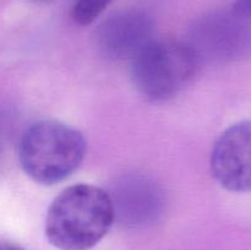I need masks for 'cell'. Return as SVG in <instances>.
<instances>
[{
	"instance_id": "obj_1",
	"label": "cell",
	"mask_w": 251,
	"mask_h": 250,
	"mask_svg": "<svg viewBox=\"0 0 251 250\" xmlns=\"http://www.w3.org/2000/svg\"><path fill=\"white\" fill-rule=\"evenodd\" d=\"M109 194L90 184L64 189L50 203L46 237L59 250H90L107 235L114 223Z\"/></svg>"
},
{
	"instance_id": "obj_2",
	"label": "cell",
	"mask_w": 251,
	"mask_h": 250,
	"mask_svg": "<svg viewBox=\"0 0 251 250\" xmlns=\"http://www.w3.org/2000/svg\"><path fill=\"white\" fill-rule=\"evenodd\" d=\"M87 144L75 127L59 120H41L22 134L19 159L36 183L53 185L68 179L82 163Z\"/></svg>"
},
{
	"instance_id": "obj_3",
	"label": "cell",
	"mask_w": 251,
	"mask_h": 250,
	"mask_svg": "<svg viewBox=\"0 0 251 250\" xmlns=\"http://www.w3.org/2000/svg\"><path fill=\"white\" fill-rule=\"evenodd\" d=\"M198 64L189 46L153 39L131 60L132 82L146 100L163 102L189 82Z\"/></svg>"
},
{
	"instance_id": "obj_4",
	"label": "cell",
	"mask_w": 251,
	"mask_h": 250,
	"mask_svg": "<svg viewBox=\"0 0 251 250\" xmlns=\"http://www.w3.org/2000/svg\"><path fill=\"white\" fill-rule=\"evenodd\" d=\"M213 178L232 193L251 191V120L235 123L213 145L210 159Z\"/></svg>"
},
{
	"instance_id": "obj_5",
	"label": "cell",
	"mask_w": 251,
	"mask_h": 250,
	"mask_svg": "<svg viewBox=\"0 0 251 250\" xmlns=\"http://www.w3.org/2000/svg\"><path fill=\"white\" fill-rule=\"evenodd\" d=\"M109 194L115 221L124 227L137 228L151 225L162 215L163 191L149 176H123L113 184Z\"/></svg>"
},
{
	"instance_id": "obj_6",
	"label": "cell",
	"mask_w": 251,
	"mask_h": 250,
	"mask_svg": "<svg viewBox=\"0 0 251 250\" xmlns=\"http://www.w3.org/2000/svg\"><path fill=\"white\" fill-rule=\"evenodd\" d=\"M153 21L141 11L117 12L97 27L96 47L112 60H132L141 49L153 41Z\"/></svg>"
},
{
	"instance_id": "obj_7",
	"label": "cell",
	"mask_w": 251,
	"mask_h": 250,
	"mask_svg": "<svg viewBox=\"0 0 251 250\" xmlns=\"http://www.w3.org/2000/svg\"><path fill=\"white\" fill-rule=\"evenodd\" d=\"M244 17L238 16L232 11L228 16H212L203 20L198 27L194 42L190 48L200 61L201 54L210 56H234L237 50L242 48L239 42L248 38L247 26L243 25Z\"/></svg>"
},
{
	"instance_id": "obj_8",
	"label": "cell",
	"mask_w": 251,
	"mask_h": 250,
	"mask_svg": "<svg viewBox=\"0 0 251 250\" xmlns=\"http://www.w3.org/2000/svg\"><path fill=\"white\" fill-rule=\"evenodd\" d=\"M110 2L112 0H76L71 16L78 25H90L104 11Z\"/></svg>"
},
{
	"instance_id": "obj_9",
	"label": "cell",
	"mask_w": 251,
	"mask_h": 250,
	"mask_svg": "<svg viewBox=\"0 0 251 250\" xmlns=\"http://www.w3.org/2000/svg\"><path fill=\"white\" fill-rule=\"evenodd\" d=\"M14 131V115L0 108V154L5 151Z\"/></svg>"
},
{
	"instance_id": "obj_10",
	"label": "cell",
	"mask_w": 251,
	"mask_h": 250,
	"mask_svg": "<svg viewBox=\"0 0 251 250\" xmlns=\"http://www.w3.org/2000/svg\"><path fill=\"white\" fill-rule=\"evenodd\" d=\"M232 11L244 19L251 17V0H237Z\"/></svg>"
},
{
	"instance_id": "obj_11",
	"label": "cell",
	"mask_w": 251,
	"mask_h": 250,
	"mask_svg": "<svg viewBox=\"0 0 251 250\" xmlns=\"http://www.w3.org/2000/svg\"><path fill=\"white\" fill-rule=\"evenodd\" d=\"M0 250H25L21 245L9 240H0Z\"/></svg>"
}]
</instances>
